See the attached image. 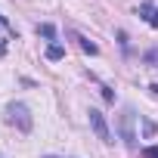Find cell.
Instances as JSON below:
<instances>
[{"label": "cell", "mask_w": 158, "mask_h": 158, "mask_svg": "<svg viewBox=\"0 0 158 158\" xmlns=\"http://www.w3.org/2000/svg\"><path fill=\"white\" fill-rule=\"evenodd\" d=\"M6 124L19 127V133H31L34 118H31V112H28L22 102H10V106H6Z\"/></svg>", "instance_id": "cell-1"}, {"label": "cell", "mask_w": 158, "mask_h": 158, "mask_svg": "<svg viewBox=\"0 0 158 158\" xmlns=\"http://www.w3.org/2000/svg\"><path fill=\"white\" fill-rule=\"evenodd\" d=\"M90 127H93V133L102 139V143H112V130H109V124H106V115L99 112V109H90Z\"/></svg>", "instance_id": "cell-2"}, {"label": "cell", "mask_w": 158, "mask_h": 158, "mask_svg": "<svg viewBox=\"0 0 158 158\" xmlns=\"http://www.w3.org/2000/svg\"><path fill=\"white\" fill-rule=\"evenodd\" d=\"M133 118H136V115H133V109H127V112L121 115V136H124V143H127L130 149L136 146V133H133Z\"/></svg>", "instance_id": "cell-3"}, {"label": "cell", "mask_w": 158, "mask_h": 158, "mask_svg": "<svg viewBox=\"0 0 158 158\" xmlns=\"http://www.w3.org/2000/svg\"><path fill=\"white\" fill-rule=\"evenodd\" d=\"M6 40H16V28L6 22V16H0V56H6Z\"/></svg>", "instance_id": "cell-4"}, {"label": "cell", "mask_w": 158, "mask_h": 158, "mask_svg": "<svg viewBox=\"0 0 158 158\" xmlns=\"http://www.w3.org/2000/svg\"><path fill=\"white\" fill-rule=\"evenodd\" d=\"M139 19L152 28H158V6L155 3H139Z\"/></svg>", "instance_id": "cell-5"}, {"label": "cell", "mask_w": 158, "mask_h": 158, "mask_svg": "<svg viewBox=\"0 0 158 158\" xmlns=\"http://www.w3.org/2000/svg\"><path fill=\"white\" fill-rule=\"evenodd\" d=\"M47 59H50V62L65 59V47H62V44H50V47H47Z\"/></svg>", "instance_id": "cell-6"}, {"label": "cell", "mask_w": 158, "mask_h": 158, "mask_svg": "<svg viewBox=\"0 0 158 158\" xmlns=\"http://www.w3.org/2000/svg\"><path fill=\"white\" fill-rule=\"evenodd\" d=\"M74 40L81 44V50H84V53H90V56H96V53H99V47H96V44H90V40H87V37H81V34H74Z\"/></svg>", "instance_id": "cell-7"}, {"label": "cell", "mask_w": 158, "mask_h": 158, "mask_svg": "<svg viewBox=\"0 0 158 158\" xmlns=\"http://www.w3.org/2000/svg\"><path fill=\"white\" fill-rule=\"evenodd\" d=\"M37 34H44V37H47V40H53V37H56V28H53V25H47V22H44V25H37Z\"/></svg>", "instance_id": "cell-8"}, {"label": "cell", "mask_w": 158, "mask_h": 158, "mask_svg": "<svg viewBox=\"0 0 158 158\" xmlns=\"http://www.w3.org/2000/svg\"><path fill=\"white\" fill-rule=\"evenodd\" d=\"M143 59H146L149 65H158V47H155V50H149V53H146Z\"/></svg>", "instance_id": "cell-9"}, {"label": "cell", "mask_w": 158, "mask_h": 158, "mask_svg": "<svg viewBox=\"0 0 158 158\" xmlns=\"http://www.w3.org/2000/svg\"><path fill=\"white\" fill-rule=\"evenodd\" d=\"M143 158H158V146H146L143 149Z\"/></svg>", "instance_id": "cell-10"}, {"label": "cell", "mask_w": 158, "mask_h": 158, "mask_svg": "<svg viewBox=\"0 0 158 158\" xmlns=\"http://www.w3.org/2000/svg\"><path fill=\"white\" fill-rule=\"evenodd\" d=\"M102 99H106V102H115V93H112L109 87H102Z\"/></svg>", "instance_id": "cell-11"}]
</instances>
